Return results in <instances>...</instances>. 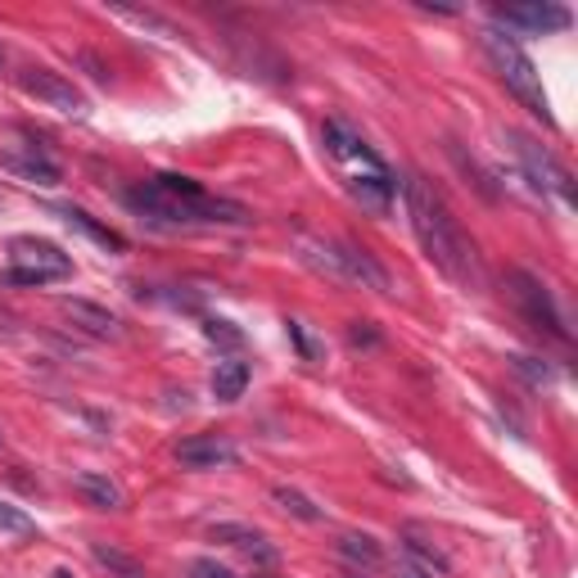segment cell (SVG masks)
<instances>
[{
	"label": "cell",
	"mask_w": 578,
	"mask_h": 578,
	"mask_svg": "<svg viewBox=\"0 0 578 578\" xmlns=\"http://www.w3.org/2000/svg\"><path fill=\"white\" fill-rule=\"evenodd\" d=\"M403 199H407V218H411V231L420 239V249L430 254V262L443 271L447 281L456 285H479V258H475V245L470 235L456 226V218L447 212V204L425 186L420 176H407L403 181Z\"/></svg>",
	"instance_id": "1"
},
{
	"label": "cell",
	"mask_w": 578,
	"mask_h": 578,
	"mask_svg": "<svg viewBox=\"0 0 578 578\" xmlns=\"http://www.w3.org/2000/svg\"><path fill=\"white\" fill-rule=\"evenodd\" d=\"M132 204L149 218H163L176 226H245L249 208L231 204L218 195H204L199 181L190 176H155L140 190H132Z\"/></svg>",
	"instance_id": "2"
},
{
	"label": "cell",
	"mask_w": 578,
	"mask_h": 578,
	"mask_svg": "<svg viewBox=\"0 0 578 578\" xmlns=\"http://www.w3.org/2000/svg\"><path fill=\"white\" fill-rule=\"evenodd\" d=\"M479 41H483V54L493 59V69H497L502 86H506L511 96L520 100V104H525L533 118H542V127H552L556 118H552V104H546L542 77H538V69H533V59L520 50V41H515V37H506V33H497V27H483V33H479Z\"/></svg>",
	"instance_id": "3"
},
{
	"label": "cell",
	"mask_w": 578,
	"mask_h": 578,
	"mask_svg": "<svg viewBox=\"0 0 578 578\" xmlns=\"http://www.w3.org/2000/svg\"><path fill=\"white\" fill-rule=\"evenodd\" d=\"M73 276V258L37 235H14L10 239V285H50Z\"/></svg>",
	"instance_id": "4"
},
{
	"label": "cell",
	"mask_w": 578,
	"mask_h": 578,
	"mask_svg": "<svg viewBox=\"0 0 578 578\" xmlns=\"http://www.w3.org/2000/svg\"><path fill=\"white\" fill-rule=\"evenodd\" d=\"M325 155L334 159V168L344 172V181L389 172V168H384V159L376 155V149H371L367 140H361V132H357V127H348V123H344V118H330V123H325Z\"/></svg>",
	"instance_id": "5"
},
{
	"label": "cell",
	"mask_w": 578,
	"mask_h": 578,
	"mask_svg": "<svg viewBox=\"0 0 578 578\" xmlns=\"http://www.w3.org/2000/svg\"><path fill=\"white\" fill-rule=\"evenodd\" d=\"M511 298L520 303V312L538 325V330H546V334H556V340H569V330H565V321H561V312H556V303H552V294H546V285L542 281H533L529 271H511Z\"/></svg>",
	"instance_id": "6"
},
{
	"label": "cell",
	"mask_w": 578,
	"mask_h": 578,
	"mask_svg": "<svg viewBox=\"0 0 578 578\" xmlns=\"http://www.w3.org/2000/svg\"><path fill=\"white\" fill-rule=\"evenodd\" d=\"M19 86L27 90V96H37L41 104L59 109V113H69V118H82L86 113V100H82V90L73 82H64L59 73L50 69H23L19 73Z\"/></svg>",
	"instance_id": "7"
},
{
	"label": "cell",
	"mask_w": 578,
	"mask_h": 578,
	"mask_svg": "<svg viewBox=\"0 0 578 578\" xmlns=\"http://www.w3.org/2000/svg\"><path fill=\"white\" fill-rule=\"evenodd\" d=\"M176 462L186 470H218V466L239 462V447L226 434H190L176 443Z\"/></svg>",
	"instance_id": "8"
},
{
	"label": "cell",
	"mask_w": 578,
	"mask_h": 578,
	"mask_svg": "<svg viewBox=\"0 0 578 578\" xmlns=\"http://www.w3.org/2000/svg\"><path fill=\"white\" fill-rule=\"evenodd\" d=\"M511 140H515V155L525 159V168H529V176H533V186H538V190H556V195L569 204V199H574L569 172H565L552 155H546V149H542L538 140H529V136H511Z\"/></svg>",
	"instance_id": "9"
},
{
	"label": "cell",
	"mask_w": 578,
	"mask_h": 578,
	"mask_svg": "<svg viewBox=\"0 0 578 578\" xmlns=\"http://www.w3.org/2000/svg\"><path fill=\"white\" fill-rule=\"evenodd\" d=\"M334 254H340V262H344V285H371V290H380V294H389V271L367 254V249H357V245H334Z\"/></svg>",
	"instance_id": "10"
},
{
	"label": "cell",
	"mask_w": 578,
	"mask_h": 578,
	"mask_svg": "<svg viewBox=\"0 0 578 578\" xmlns=\"http://www.w3.org/2000/svg\"><path fill=\"white\" fill-rule=\"evenodd\" d=\"M497 19L506 27H529V33H565L569 27V10L561 5H506L497 10Z\"/></svg>",
	"instance_id": "11"
},
{
	"label": "cell",
	"mask_w": 578,
	"mask_h": 578,
	"mask_svg": "<svg viewBox=\"0 0 578 578\" xmlns=\"http://www.w3.org/2000/svg\"><path fill=\"white\" fill-rule=\"evenodd\" d=\"M64 312H69V321L77 330L90 334V340H118V334H123V325H118L113 312L96 308V303H86V298H64Z\"/></svg>",
	"instance_id": "12"
},
{
	"label": "cell",
	"mask_w": 578,
	"mask_h": 578,
	"mask_svg": "<svg viewBox=\"0 0 578 578\" xmlns=\"http://www.w3.org/2000/svg\"><path fill=\"white\" fill-rule=\"evenodd\" d=\"M348 195L367 208V212H376V218H384V212L393 208V195H398V181H393V172H380V176H357V181H348Z\"/></svg>",
	"instance_id": "13"
},
{
	"label": "cell",
	"mask_w": 578,
	"mask_h": 578,
	"mask_svg": "<svg viewBox=\"0 0 578 578\" xmlns=\"http://www.w3.org/2000/svg\"><path fill=\"white\" fill-rule=\"evenodd\" d=\"M212 542H226V546H235V552H245L262 565H276V546L249 525H212Z\"/></svg>",
	"instance_id": "14"
},
{
	"label": "cell",
	"mask_w": 578,
	"mask_h": 578,
	"mask_svg": "<svg viewBox=\"0 0 578 578\" xmlns=\"http://www.w3.org/2000/svg\"><path fill=\"white\" fill-rule=\"evenodd\" d=\"M403 546H407V556L420 565V569H430V574H447L452 569V561H447V552H443V546L430 538V533H425V529H416V525H403Z\"/></svg>",
	"instance_id": "15"
},
{
	"label": "cell",
	"mask_w": 578,
	"mask_h": 578,
	"mask_svg": "<svg viewBox=\"0 0 578 578\" xmlns=\"http://www.w3.org/2000/svg\"><path fill=\"white\" fill-rule=\"evenodd\" d=\"M73 489L90 502V506H100V511H118L123 506V489L109 479V475H100V470H82L77 479H73Z\"/></svg>",
	"instance_id": "16"
},
{
	"label": "cell",
	"mask_w": 578,
	"mask_h": 578,
	"mask_svg": "<svg viewBox=\"0 0 578 578\" xmlns=\"http://www.w3.org/2000/svg\"><path fill=\"white\" fill-rule=\"evenodd\" d=\"M249 389V367L245 361H218V371H212V398L218 403H239Z\"/></svg>",
	"instance_id": "17"
},
{
	"label": "cell",
	"mask_w": 578,
	"mask_h": 578,
	"mask_svg": "<svg viewBox=\"0 0 578 578\" xmlns=\"http://www.w3.org/2000/svg\"><path fill=\"white\" fill-rule=\"evenodd\" d=\"M59 218H64L69 226H77V231H86L90 239H96V245H104V249H113V254H123L127 249V239L123 235H118V231H109V226H100L96 218H90V212H82V208H59Z\"/></svg>",
	"instance_id": "18"
},
{
	"label": "cell",
	"mask_w": 578,
	"mask_h": 578,
	"mask_svg": "<svg viewBox=\"0 0 578 578\" xmlns=\"http://www.w3.org/2000/svg\"><path fill=\"white\" fill-rule=\"evenodd\" d=\"M340 556H344L348 565H357V569H376V565L384 561L380 542H376L371 533H344V538H340Z\"/></svg>",
	"instance_id": "19"
},
{
	"label": "cell",
	"mask_w": 578,
	"mask_h": 578,
	"mask_svg": "<svg viewBox=\"0 0 578 578\" xmlns=\"http://www.w3.org/2000/svg\"><path fill=\"white\" fill-rule=\"evenodd\" d=\"M271 497H276V506H281V511L298 515V520H308V525L325 520V511H321V506H317L312 497H303L298 489H285V483H276V489H271Z\"/></svg>",
	"instance_id": "20"
},
{
	"label": "cell",
	"mask_w": 578,
	"mask_h": 578,
	"mask_svg": "<svg viewBox=\"0 0 578 578\" xmlns=\"http://www.w3.org/2000/svg\"><path fill=\"white\" fill-rule=\"evenodd\" d=\"M5 163H10V172H19L23 181H33V186H59V168L46 163V159H37V155H33V159H19V155H14V159H5Z\"/></svg>",
	"instance_id": "21"
},
{
	"label": "cell",
	"mask_w": 578,
	"mask_h": 578,
	"mask_svg": "<svg viewBox=\"0 0 578 578\" xmlns=\"http://www.w3.org/2000/svg\"><path fill=\"white\" fill-rule=\"evenodd\" d=\"M90 552H96V561H100L104 569H113L118 578H145V569H140L132 556H123V552H118V546H109V542H96V546H90Z\"/></svg>",
	"instance_id": "22"
},
{
	"label": "cell",
	"mask_w": 578,
	"mask_h": 578,
	"mask_svg": "<svg viewBox=\"0 0 578 578\" xmlns=\"http://www.w3.org/2000/svg\"><path fill=\"white\" fill-rule=\"evenodd\" d=\"M37 525L27 520V515L19 511V506H10V502H0V533H33Z\"/></svg>",
	"instance_id": "23"
},
{
	"label": "cell",
	"mask_w": 578,
	"mask_h": 578,
	"mask_svg": "<svg viewBox=\"0 0 578 578\" xmlns=\"http://www.w3.org/2000/svg\"><path fill=\"white\" fill-rule=\"evenodd\" d=\"M204 334H208L212 344H231V348H235L239 340H245V334H239L231 321H204Z\"/></svg>",
	"instance_id": "24"
},
{
	"label": "cell",
	"mask_w": 578,
	"mask_h": 578,
	"mask_svg": "<svg viewBox=\"0 0 578 578\" xmlns=\"http://www.w3.org/2000/svg\"><path fill=\"white\" fill-rule=\"evenodd\" d=\"M186 578H235V574H231L226 565H218V561H208V556H199V561H190Z\"/></svg>",
	"instance_id": "25"
},
{
	"label": "cell",
	"mask_w": 578,
	"mask_h": 578,
	"mask_svg": "<svg viewBox=\"0 0 578 578\" xmlns=\"http://www.w3.org/2000/svg\"><path fill=\"white\" fill-rule=\"evenodd\" d=\"M515 371H520L529 384H538V389H542L546 380H552V371H546L542 361H533V357H515Z\"/></svg>",
	"instance_id": "26"
},
{
	"label": "cell",
	"mask_w": 578,
	"mask_h": 578,
	"mask_svg": "<svg viewBox=\"0 0 578 578\" xmlns=\"http://www.w3.org/2000/svg\"><path fill=\"white\" fill-rule=\"evenodd\" d=\"M393 578H434L430 569H420L416 561H398V569H393Z\"/></svg>",
	"instance_id": "27"
},
{
	"label": "cell",
	"mask_w": 578,
	"mask_h": 578,
	"mask_svg": "<svg viewBox=\"0 0 578 578\" xmlns=\"http://www.w3.org/2000/svg\"><path fill=\"white\" fill-rule=\"evenodd\" d=\"M290 334H294V344H298V353L312 361V344H308V334H303V325L298 321H290Z\"/></svg>",
	"instance_id": "28"
},
{
	"label": "cell",
	"mask_w": 578,
	"mask_h": 578,
	"mask_svg": "<svg viewBox=\"0 0 578 578\" xmlns=\"http://www.w3.org/2000/svg\"><path fill=\"white\" fill-rule=\"evenodd\" d=\"M50 578H77V574H73V569H54Z\"/></svg>",
	"instance_id": "29"
},
{
	"label": "cell",
	"mask_w": 578,
	"mask_h": 578,
	"mask_svg": "<svg viewBox=\"0 0 578 578\" xmlns=\"http://www.w3.org/2000/svg\"><path fill=\"white\" fill-rule=\"evenodd\" d=\"M340 578H367V574H361V569H348V574H340Z\"/></svg>",
	"instance_id": "30"
},
{
	"label": "cell",
	"mask_w": 578,
	"mask_h": 578,
	"mask_svg": "<svg viewBox=\"0 0 578 578\" xmlns=\"http://www.w3.org/2000/svg\"><path fill=\"white\" fill-rule=\"evenodd\" d=\"M0 59H5V46H0Z\"/></svg>",
	"instance_id": "31"
},
{
	"label": "cell",
	"mask_w": 578,
	"mask_h": 578,
	"mask_svg": "<svg viewBox=\"0 0 578 578\" xmlns=\"http://www.w3.org/2000/svg\"><path fill=\"white\" fill-rule=\"evenodd\" d=\"M0 443H5V434H0Z\"/></svg>",
	"instance_id": "32"
}]
</instances>
